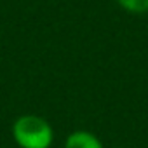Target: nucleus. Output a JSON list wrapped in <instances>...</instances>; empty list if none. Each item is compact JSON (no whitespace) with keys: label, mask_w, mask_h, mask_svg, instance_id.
<instances>
[{"label":"nucleus","mask_w":148,"mask_h":148,"mask_svg":"<svg viewBox=\"0 0 148 148\" xmlns=\"http://www.w3.org/2000/svg\"><path fill=\"white\" fill-rule=\"evenodd\" d=\"M119 4L131 12H146L148 0H119Z\"/></svg>","instance_id":"7ed1b4c3"},{"label":"nucleus","mask_w":148,"mask_h":148,"mask_svg":"<svg viewBox=\"0 0 148 148\" xmlns=\"http://www.w3.org/2000/svg\"><path fill=\"white\" fill-rule=\"evenodd\" d=\"M12 138L19 148H51L54 131L45 119L28 113L12 124Z\"/></svg>","instance_id":"f257e3e1"},{"label":"nucleus","mask_w":148,"mask_h":148,"mask_svg":"<svg viewBox=\"0 0 148 148\" xmlns=\"http://www.w3.org/2000/svg\"><path fill=\"white\" fill-rule=\"evenodd\" d=\"M63 148H103V143L89 131H75L64 139Z\"/></svg>","instance_id":"f03ea898"}]
</instances>
